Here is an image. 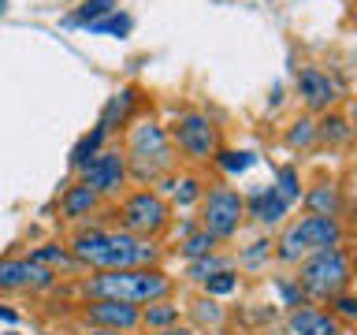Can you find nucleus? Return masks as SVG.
<instances>
[{"instance_id": "obj_15", "label": "nucleus", "mask_w": 357, "mask_h": 335, "mask_svg": "<svg viewBox=\"0 0 357 335\" xmlns=\"http://www.w3.org/2000/svg\"><path fill=\"white\" fill-rule=\"evenodd\" d=\"M287 328H290V335H339V320L320 309H294Z\"/></svg>"}, {"instance_id": "obj_8", "label": "nucleus", "mask_w": 357, "mask_h": 335, "mask_svg": "<svg viewBox=\"0 0 357 335\" xmlns=\"http://www.w3.org/2000/svg\"><path fill=\"white\" fill-rule=\"evenodd\" d=\"M175 145L190 161H208L220 149V131L205 112H178L175 119Z\"/></svg>"}, {"instance_id": "obj_27", "label": "nucleus", "mask_w": 357, "mask_h": 335, "mask_svg": "<svg viewBox=\"0 0 357 335\" xmlns=\"http://www.w3.org/2000/svg\"><path fill=\"white\" fill-rule=\"evenodd\" d=\"M172 194H175V205L178 209L194 205V201L201 198V179L197 175H183L178 183H172Z\"/></svg>"}, {"instance_id": "obj_22", "label": "nucleus", "mask_w": 357, "mask_h": 335, "mask_svg": "<svg viewBox=\"0 0 357 335\" xmlns=\"http://www.w3.org/2000/svg\"><path fill=\"white\" fill-rule=\"evenodd\" d=\"M231 268H234L231 257H216V253H208V257H197V261H190V279L205 283L208 276H216V272H231Z\"/></svg>"}, {"instance_id": "obj_21", "label": "nucleus", "mask_w": 357, "mask_h": 335, "mask_svg": "<svg viewBox=\"0 0 357 335\" xmlns=\"http://www.w3.org/2000/svg\"><path fill=\"white\" fill-rule=\"evenodd\" d=\"M116 4H119V0H82V4H78V11H75L67 22H71V27H89V22L112 15V11H116Z\"/></svg>"}, {"instance_id": "obj_1", "label": "nucleus", "mask_w": 357, "mask_h": 335, "mask_svg": "<svg viewBox=\"0 0 357 335\" xmlns=\"http://www.w3.org/2000/svg\"><path fill=\"white\" fill-rule=\"evenodd\" d=\"M71 257L78 265H89L97 272H108V268H156L160 261V246L153 239H138L130 231H78L71 239Z\"/></svg>"}, {"instance_id": "obj_14", "label": "nucleus", "mask_w": 357, "mask_h": 335, "mask_svg": "<svg viewBox=\"0 0 357 335\" xmlns=\"http://www.w3.org/2000/svg\"><path fill=\"white\" fill-rule=\"evenodd\" d=\"M138 86H123L119 94H112L108 97V105H105V112H100V123L97 127L105 131V134H112V131H119L123 123L130 119V112H134V105H138Z\"/></svg>"}, {"instance_id": "obj_4", "label": "nucleus", "mask_w": 357, "mask_h": 335, "mask_svg": "<svg viewBox=\"0 0 357 335\" xmlns=\"http://www.w3.org/2000/svg\"><path fill=\"white\" fill-rule=\"evenodd\" d=\"M298 279H301L305 298H335L350 283V261H346L339 246H328V250H317L301 261Z\"/></svg>"}, {"instance_id": "obj_19", "label": "nucleus", "mask_w": 357, "mask_h": 335, "mask_svg": "<svg viewBox=\"0 0 357 335\" xmlns=\"http://www.w3.org/2000/svg\"><path fill=\"white\" fill-rule=\"evenodd\" d=\"M175 320H178V306H172L167 298H160V302H149V306L142 309V324H145V328H153V332L172 328Z\"/></svg>"}, {"instance_id": "obj_26", "label": "nucleus", "mask_w": 357, "mask_h": 335, "mask_svg": "<svg viewBox=\"0 0 357 335\" xmlns=\"http://www.w3.org/2000/svg\"><path fill=\"white\" fill-rule=\"evenodd\" d=\"M317 134L324 142H331V145H342L346 138H350V123H346L342 116H324V123L317 127Z\"/></svg>"}, {"instance_id": "obj_24", "label": "nucleus", "mask_w": 357, "mask_h": 335, "mask_svg": "<svg viewBox=\"0 0 357 335\" xmlns=\"http://www.w3.org/2000/svg\"><path fill=\"white\" fill-rule=\"evenodd\" d=\"M190 313H194V320L201 324V328H220L223 324V306L216 298H208V295L197 298L194 306H190Z\"/></svg>"}, {"instance_id": "obj_36", "label": "nucleus", "mask_w": 357, "mask_h": 335, "mask_svg": "<svg viewBox=\"0 0 357 335\" xmlns=\"http://www.w3.org/2000/svg\"><path fill=\"white\" fill-rule=\"evenodd\" d=\"M0 320H8V324H19V313H15V309H8V306H0Z\"/></svg>"}, {"instance_id": "obj_16", "label": "nucleus", "mask_w": 357, "mask_h": 335, "mask_svg": "<svg viewBox=\"0 0 357 335\" xmlns=\"http://www.w3.org/2000/svg\"><path fill=\"white\" fill-rule=\"evenodd\" d=\"M60 205H63L67 220H82V216H89V212L97 209V194L86 183H75V186H67V194H63Z\"/></svg>"}, {"instance_id": "obj_2", "label": "nucleus", "mask_w": 357, "mask_h": 335, "mask_svg": "<svg viewBox=\"0 0 357 335\" xmlns=\"http://www.w3.org/2000/svg\"><path fill=\"white\" fill-rule=\"evenodd\" d=\"M82 290L93 302H127V306H149L172 295V276L160 268H108L86 279Z\"/></svg>"}, {"instance_id": "obj_13", "label": "nucleus", "mask_w": 357, "mask_h": 335, "mask_svg": "<svg viewBox=\"0 0 357 335\" xmlns=\"http://www.w3.org/2000/svg\"><path fill=\"white\" fill-rule=\"evenodd\" d=\"M287 205L290 201L279 194L275 186H264V190H257V194L245 201V212H250L257 223H268V228H272V223H279L287 216Z\"/></svg>"}, {"instance_id": "obj_39", "label": "nucleus", "mask_w": 357, "mask_h": 335, "mask_svg": "<svg viewBox=\"0 0 357 335\" xmlns=\"http://www.w3.org/2000/svg\"><path fill=\"white\" fill-rule=\"evenodd\" d=\"M350 272H357V257H354V268H350Z\"/></svg>"}, {"instance_id": "obj_18", "label": "nucleus", "mask_w": 357, "mask_h": 335, "mask_svg": "<svg viewBox=\"0 0 357 335\" xmlns=\"http://www.w3.org/2000/svg\"><path fill=\"white\" fill-rule=\"evenodd\" d=\"M30 261H38V265H45V268H63V272H71V268H78V261L71 257V250L67 246H56V242H45V246H38V250L30 253Z\"/></svg>"}, {"instance_id": "obj_3", "label": "nucleus", "mask_w": 357, "mask_h": 335, "mask_svg": "<svg viewBox=\"0 0 357 335\" xmlns=\"http://www.w3.org/2000/svg\"><path fill=\"white\" fill-rule=\"evenodd\" d=\"M127 175L134 183H156V179L172 175L175 168V145L167 131L156 119H138L127 134Z\"/></svg>"}, {"instance_id": "obj_28", "label": "nucleus", "mask_w": 357, "mask_h": 335, "mask_svg": "<svg viewBox=\"0 0 357 335\" xmlns=\"http://www.w3.org/2000/svg\"><path fill=\"white\" fill-rule=\"evenodd\" d=\"M130 27H134L130 15H116V11L105 15V19H97V22H89V30H93V34H116V38H127Z\"/></svg>"}, {"instance_id": "obj_17", "label": "nucleus", "mask_w": 357, "mask_h": 335, "mask_svg": "<svg viewBox=\"0 0 357 335\" xmlns=\"http://www.w3.org/2000/svg\"><path fill=\"white\" fill-rule=\"evenodd\" d=\"M305 205L312 209V216H339V186L335 183H317L305 194Z\"/></svg>"}, {"instance_id": "obj_35", "label": "nucleus", "mask_w": 357, "mask_h": 335, "mask_svg": "<svg viewBox=\"0 0 357 335\" xmlns=\"http://www.w3.org/2000/svg\"><path fill=\"white\" fill-rule=\"evenodd\" d=\"M156 335H197V332L194 328H175V324H172V328H160Z\"/></svg>"}, {"instance_id": "obj_6", "label": "nucleus", "mask_w": 357, "mask_h": 335, "mask_svg": "<svg viewBox=\"0 0 357 335\" xmlns=\"http://www.w3.org/2000/svg\"><path fill=\"white\" fill-rule=\"evenodd\" d=\"M119 223L123 231L138 234V239H156L172 223V209H167V201L156 190H134L119 205Z\"/></svg>"}, {"instance_id": "obj_32", "label": "nucleus", "mask_w": 357, "mask_h": 335, "mask_svg": "<svg viewBox=\"0 0 357 335\" xmlns=\"http://www.w3.org/2000/svg\"><path fill=\"white\" fill-rule=\"evenodd\" d=\"M268 257H272V242H268V239H257V242L250 246V250H245V253L238 257V261H242L245 268H257L261 261H268Z\"/></svg>"}, {"instance_id": "obj_9", "label": "nucleus", "mask_w": 357, "mask_h": 335, "mask_svg": "<svg viewBox=\"0 0 357 335\" xmlns=\"http://www.w3.org/2000/svg\"><path fill=\"white\" fill-rule=\"evenodd\" d=\"M78 183H86L97 198H116L127 183V156L119 149H100L86 168H78Z\"/></svg>"}, {"instance_id": "obj_25", "label": "nucleus", "mask_w": 357, "mask_h": 335, "mask_svg": "<svg viewBox=\"0 0 357 335\" xmlns=\"http://www.w3.org/2000/svg\"><path fill=\"white\" fill-rule=\"evenodd\" d=\"M212 161H216L227 175H238V172H245V168L257 161V156H253L250 149H216V156H212Z\"/></svg>"}, {"instance_id": "obj_38", "label": "nucleus", "mask_w": 357, "mask_h": 335, "mask_svg": "<svg viewBox=\"0 0 357 335\" xmlns=\"http://www.w3.org/2000/svg\"><path fill=\"white\" fill-rule=\"evenodd\" d=\"M350 134H354V138H357V112H354V127H350Z\"/></svg>"}, {"instance_id": "obj_34", "label": "nucleus", "mask_w": 357, "mask_h": 335, "mask_svg": "<svg viewBox=\"0 0 357 335\" xmlns=\"http://www.w3.org/2000/svg\"><path fill=\"white\" fill-rule=\"evenodd\" d=\"M279 295H283L287 306H301V302H305V290L294 287V283H279Z\"/></svg>"}, {"instance_id": "obj_12", "label": "nucleus", "mask_w": 357, "mask_h": 335, "mask_svg": "<svg viewBox=\"0 0 357 335\" xmlns=\"http://www.w3.org/2000/svg\"><path fill=\"white\" fill-rule=\"evenodd\" d=\"M298 89L301 97H305V105L312 112H328L335 100H339V89H335V82L324 71H317V67H305V71H298Z\"/></svg>"}, {"instance_id": "obj_29", "label": "nucleus", "mask_w": 357, "mask_h": 335, "mask_svg": "<svg viewBox=\"0 0 357 335\" xmlns=\"http://www.w3.org/2000/svg\"><path fill=\"white\" fill-rule=\"evenodd\" d=\"M312 138H317V123L312 119H294L287 131V145H294V149H301V145H309Z\"/></svg>"}, {"instance_id": "obj_31", "label": "nucleus", "mask_w": 357, "mask_h": 335, "mask_svg": "<svg viewBox=\"0 0 357 335\" xmlns=\"http://www.w3.org/2000/svg\"><path fill=\"white\" fill-rule=\"evenodd\" d=\"M275 190L283 194L287 201H298L301 198V179H298V168H279V183Z\"/></svg>"}, {"instance_id": "obj_23", "label": "nucleus", "mask_w": 357, "mask_h": 335, "mask_svg": "<svg viewBox=\"0 0 357 335\" xmlns=\"http://www.w3.org/2000/svg\"><path fill=\"white\" fill-rule=\"evenodd\" d=\"M216 242H220L216 234H208L205 228H201V231H190L178 250H183V257H190V261H197V257H208L212 250H216Z\"/></svg>"}, {"instance_id": "obj_7", "label": "nucleus", "mask_w": 357, "mask_h": 335, "mask_svg": "<svg viewBox=\"0 0 357 335\" xmlns=\"http://www.w3.org/2000/svg\"><path fill=\"white\" fill-rule=\"evenodd\" d=\"M242 216H245V201L231 186H212L205 201H201V228L216 234V239H231L238 231Z\"/></svg>"}, {"instance_id": "obj_33", "label": "nucleus", "mask_w": 357, "mask_h": 335, "mask_svg": "<svg viewBox=\"0 0 357 335\" xmlns=\"http://www.w3.org/2000/svg\"><path fill=\"white\" fill-rule=\"evenodd\" d=\"M331 302H335V317L357 320V298H354V295H346V290H342V295H335Z\"/></svg>"}, {"instance_id": "obj_30", "label": "nucleus", "mask_w": 357, "mask_h": 335, "mask_svg": "<svg viewBox=\"0 0 357 335\" xmlns=\"http://www.w3.org/2000/svg\"><path fill=\"white\" fill-rule=\"evenodd\" d=\"M234 287H238V276L234 272H216V276L205 279V295L208 298H223V295H231Z\"/></svg>"}, {"instance_id": "obj_5", "label": "nucleus", "mask_w": 357, "mask_h": 335, "mask_svg": "<svg viewBox=\"0 0 357 335\" xmlns=\"http://www.w3.org/2000/svg\"><path fill=\"white\" fill-rule=\"evenodd\" d=\"M339 242H342V228L335 216H305V220H298L294 228L283 231L275 253L283 265H298L305 253L328 250V246H339Z\"/></svg>"}, {"instance_id": "obj_11", "label": "nucleus", "mask_w": 357, "mask_h": 335, "mask_svg": "<svg viewBox=\"0 0 357 335\" xmlns=\"http://www.w3.org/2000/svg\"><path fill=\"white\" fill-rule=\"evenodd\" d=\"M86 324L89 328H112V332H134L142 324V309L127 302H89L86 306Z\"/></svg>"}, {"instance_id": "obj_37", "label": "nucleus", "mask_w": 357, "mask_h": 335, "mask_svg": "<svg viewBox=\"0 0 357 335\" xmlns=\"http://www.w3.org/2000/svg\"><path fill=\"white\" fill-rule=\"evenodd\" d=\"M86 335H130V332H112V328H86Z\"/></svg>"}, {"instance_id": "obj_20", "label": "nucleus", "mask_w": 357, "mask_h": 335, "mask_svg": "<svg viewBox=\"0 0 357 335\" xmlns=\"http://www.w3.org/2000/svg\"><path fill=\"white\" fill-rule=\"evenodd\" d=\"M105 138H108V134L100 131V127H93L89 134H82V138H78V145L71 149V168H75V172H78V168H86V164H89V161H93V156L100 153V145H105Z\"/></svg>"}, {"instance_id": "obj_10", "label": "nucleus", "mask_w": 357, "mask_h": 335, "mask_svg": "<svg viewBox=\"0 0 357 335\" xmlns=\"http://www.w3.org/2000/svg\"><path fill=\"white\" fill-rule=\"evenodd\" d=\"M56 283V272L52 268H45L38 261H30V257H8V261H0V290H49Z\"/></svg>"}]
</instances>
